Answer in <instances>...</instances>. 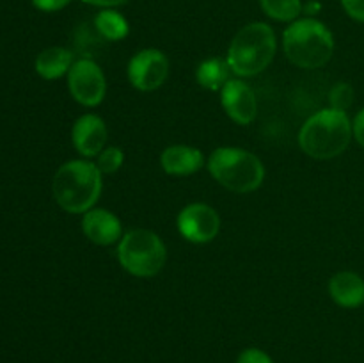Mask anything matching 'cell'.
I'll list each match as a JSON object with an SVG mask.
<instances>
[{"mask_svg":"<svg viewBox=\"0 0 364 363\" xmlns=\"http://www.w3.org/2000/svg\"><path fill=\"white\" fill-rule=\"evenodd\" d=\"M96 31L107 41H121L128 36V21L123 14L112 9H103L95 18Z\"/></svg>","mask_w":364,"mask_h":363,"instance_id":"17","label":"cell"},{"mask_svg":"<svg viewBox=\"0 0 364 363\" xmlns=\"http://www.w3.org/2000/svg\"><path fill=\"white\" fill-rule=\"evenodd\" d=\"M276 53V34L263 21L245 25L237 32L228 50V64L240 77L258 75L272 63Z\"/></svg>","mask_w":364,"mask_h":363,"instance_id":"4","label":"cell"},{"mask_svg":"<svg viewBox=\"0 0 364 363\" xmlns=\"http://www.w3.org/2000/svg\"><path fill=\"white\" fill-rule=\"evenodd\" d=\"M231 68L228 64V59H220V57H213V59L205 60V63L199 64L198 71H196V77L198 82L206 89H212V91H219L223 89L230 78Z\"/></svg>","mask_w":364,"mask_h":363,"instance_id":"16","label":"cell"},{"mask_svg":"<svg viewBox=\"0 0 364 363\" xmlns=\"http://www.w3.org/2000/svg\"><path fill=\"white\" fill-rule=\"evenodd\" d=\"M71 0H32L36 9L45 11V13H55V11L64 9Z\"/></svg>","mask_w":364,"mask_h":363,"instance_id":"23","label":"cell"},{"mask_svg":"<svg viewBox=\"0 0 364 363\" xmlns=\"http://www.w3.org/2000/svg\"><path fill=\"white\" fill-rule=\"evenodd\" d=\"M220 102L224 110L233 121L240 125H249L256 117L258 103L252 89L245 82L230 80L220 89Z\"/></svg>","mask_w":364,"mask_h":363,"instance_id":"10","label":"cell"},{"mask_svg":"<svg viewBox=\"0 0 364 363\" xmlns=\"http://www.w3.org/2000/svg\"><path fill=\"white\" fill-rule=\"evenodd\" d=\"M71 66H73V56H71L70 50L60 48V46L43 50L36 57V71H38L39 77L46 78V80L60 78L70 71Z\"/></svg>","mask_w":364,"mask_h":363,"instance_id":"15","label":"cell"},{"mask_svg":"<svg viewBox=\"0 0 364 363\" xmlns=\"http://www.w3.org/2000/svg\"><path fill=\"white\" fill-rule=\"evenodd\" d=\"M68 89L78 103L95 107L105 96V77L98 64L91 59H80L68 71Z\"/></svg>","mask_w":364,"mask_h":363,"instance_id":"7","label":"cell"},{"mask_svg":"<svg viewBox=\"0 0 364 363\" xmlns=\"http://www.w3.org/2000/svg\"><path fill=\"white\" fill-rule=\"evenodd\" d=\"M212 177L233 192H252L262 185L265 169L255 153L240 148H217L208 160Z\"/></svg>","mask_w":364,"mask_h":363,"instance_id":"5","label":"cell"},{"mask_svg":"<svg viewBox=\"0 0 364 363\" xmlns=\"http://www.w3.org/2000/svg\"><path fill=\"white\" fill-rule=\"evenodd\" d=\"M341 6L352 20L364 23V0H341Z\"/></svg>","mask_w":364,"mask_h":363,"instance_id":"22","label":"cell"},{"mask_svg":"<svg viewBox=\"0 0 364 363\" xmlns=\"http://www.w3.org/2000/svg\"><path fill=\"white\" fill-rule=\"evenodd\" d=\"M53 198L63 210L84 214L95 206L102 194V173L87 160H70L53 177Z\"/></svg>","mask_w":364,"mask_h":363,"instance_id":"1","label":"cell"},{"mask_svg":"<svg viewBox=\"0 0 364 363\" xmlns=\"http://www.w3.org/2000/svg\"><path fill=\"white\" fill-rule=\"evenodd\" d=\"M124 155L121 152V148H116V146H110V148H105L102 153L98 155V169L100 173H116L117 169L121 167L123 164Z\"/></svg>","mask_w":364,"mask_h":363,"instance_id":"20","label":"cell"},{"mask_svg":"<svg viewBox=\"0 0 364 363\" xmlns=\"http://www.w3.org/2000/svg\"><path fill=\"white\" fill-rule=\"evenodd\" d=\"M160 162L166 173L176 174V177H185L192 174L203 167V153L199 149L191 148V146H169L164 149Z\"/></svg>","mask_w":364,"mask_h":363,"instance_id":"14","label":"cell"},{"mask_svg":"<svg viewBox=\"0 0 364 363\" xmlns=\"http://www.w3.org/2000/svg\"><path fill=\"white\" fill-rule=\"evenodd\" d=\"M85 4H91V6H98V7H105V9H112V7L123 6L127 4L128 0H84Z\"/></svg>","mask_w":364,"mask_h":363,"instance_id":"25","label":"cell"},{"mask_svg":"<svg viewBox=\"0 0 364 363\" xmlns=\"http://www.w3.org/2000/svg\"><path fill=\"white\" fill-rule=\"evenodd\" d=\"M283 48L295 66L315 70L333 57L334 39L322 21L315 18H301L291 21L284 31Z\"/></svg>","mask_w":364,"mask_h":363,"instance_id":"3","label":"cell"},{"mask_svg":"<svg viewBox=\"0 0 364 363\" xmlns=\"http://www.w3.org/2000/svg\"><path fill=\"white\" fill-rule=\"evenodd\" d=\"M263 13L276 21H295L302 13L301 0H259Z\"/></svg>","mask_w":364,"mask_h":363,"instance_id":"18","label":"cell"},{"mask_svg":"<svg viewBox=\"0 0 364 363\" xmlns=\"http://www.w3.org/2000/svg\"><path fill=\"white\" fill-rule=\"evenodd\" d=\"M71 139L77 152L84 157L100 155L107 142V127L96 114H84L75 121Z\"/></svg>","mask_w":364,"mask_h":363,"instance_id":"11","label":"cell"},{"mask_svg":"<svg viewBox=\"0 0 364 363\" xmlns=\"http://www.w3.org/2000/svg\"><path fill=\"white\" fill-rule=\"evenodd\" d=\"M117 256L124 270L134 276H155L166 265L167 251L156 233L149 230H132L121 238Z\"/></svg>","mask_w":364,"mask_h":363,"instance_id":"6","label":"cell"},{"mask_svg":"<svg viewBox=\"0 0 364 363\" xmlns=\"http://www.w3.org/2000/svg\"><path fill=\"white\" fill-rule=\"evenodd\" d=\"M354 135L347 112L336 109H323L313 114L301 128L299 142L304 153L313 159H333L341 155L350 144Z\"/></svg>","mask_w":364,"mask_h":363,"instance_id":"2","label":"cell"},{"mask_svg":"<svg viewBox=\"0 0 364 363\" xmlns=\"http://www.w3.org/2000/svg\"><path fill=\"white\" fill-rule=\"evenodd\" d=\"M237 363H272L270 356L263 352L262 349H245L240 356H238Z\"/></svg>","mask_w":364,"mask_h":363,"instance_id":"21","label":"cell"},{"mask_svg":"<svg viewBox=\"0 0 364 363\" xmlns=\"http://www.w3.org/2000/svg\"><path fill=\"white\" fill-rule=\"evenodd\" d=\"M329 102L331 109L347 112L348 107L354 103V89H352V85L347 84V82H340V84L334 85L329 93Z\"/></svg>","mask_w":364,"mask_h":363,"instance_id":"19","label":"cell"},{"mask_svg":"<svg viewBox=\"0 0 364 363\" xmlns=\"http://www.w3.org/2000/svg\"><path fill=\"white\" fill-rule=\"evenodd\" d=\"M82 230L92 244L98 246H110L123 238L119 219L105 209H91L85 212L82 219Z\"/></svg>","mask_w":364,"mask_h":363,"instance_id":"12","label":"cell"},{"mask_svg":"<svg viewBox=\"0 0 364 363\" xmlns=\"http://www.w3.org/2000/svg\"><path fill=\"white\" fill-rule=\"evenodd\" d=\"M220 219L212 206L205 203H192L178 216V230L188 242L205 244L219 233Z\"/></svg>","mask_w":364,"mask_h":363,"instance_id":"9","label":"cell"},{"mask_svg":"<svg viewBox=\"0 0 364 363\" xmlns=\"http://www.w3.org/2000/svg\"><path fill=\"white\" fill-rule=\"evenodd\" d=\"M352 130H354L355 141L364 148V109H361L355 116L354 123H352Z\"/></svg>","mask_w":364,"mask_h":363,"instance_id":"24","label":"cell"},{"mask_svg":"<svg viewBox=\"0 0 364 363\" xmlns=\"http://www.w3.org/2000/svg\"><path fill=\"white\" fill-rule=\"evenodd\" d=\"M329 292L334 302L343 308H358L364 305V280L350 270L334 274L329 281Z\"/></svg>","mask_w":364,"mask_h":363,"instance_id":"13","label":"cell"},{"mask_svg":"<svg viewBox=\"0 0 364 363\" xmlns=\"http://www.w3.org/2000/svg\"><path fill=\"white\" fill-rule=\"evenodd\" d=\"M169 60L160 50L146 48L135 53L128 64V78L141 91H153L166 82Z\"/></svg>","mask_w":364,"mask_h":363,"instance_id":"8","label":"cell"}]
</instances>
